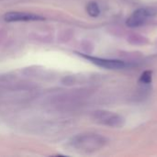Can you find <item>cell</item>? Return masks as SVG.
<instances>
[{"instance_id":"1","label":"cell","mask_w":157,"mask_h":157,"mask_svg":"<svg viewBox=\"0 0 157 157\" xmlns=\"http://www.w3.org/2000/svg\"><path fill=\"white\" fill-rule=\"evenodd\" d=\"M107 139L97 133H82L73 137L69 144L70 146L80 153L91 154L98 152L107 144Z\"/></svg>"},{"instance_id":"2","label":"cell","mask_w":157,"mask_h":157,"mask_svg":"<svg viewBox=\"0 0 157 157\" xmlns=\"http://www.w3.org/2000/svg\"><path fill=\"white\" fill-rule=\"evenodd\" d=\"M94 119L97 122L112 128H120L123 126L125 122L121 116L106 110H98L94 112Z\"/></svg>"},{"instance_id":"3","label":"cell","mask_w":157,"mask_h":157,"mask_svg":"<svg viewBox=\"0 0 157 157\" xmlns=\"http://www.w3.org/2000/svg\"><path fill=\"white\" fill-rule=\"evenodd\" d=\"M81 56H83L84 58L89 60L91 63L106 68V69H109V70H120L125 67V63L120 60H111V59H104V58H98V57H93V56H89V55H85V54H81Z\"/></svg>"},{"instance_id":"4","label":"cell","mask_w":157,"mask_h":157,"mask_svg":"<svg viewBox=\"0 0 157 157\" xmlns=\"http://www.w3.org/2000/svg\"><path fill=\"white\" fill-rule=\"evenodd\" d=\"M154 10L147 9V8H139L136 11H134L127 19L126 24L130 28H136L141 25H143L147 18L154 15Z\"/></svg>"},{"instance_id":"5","label":"cell","mask_w":157,"mask_h":157,"mask_svg":"<svg viewBox=\"0 0 157 157\" xmlns=\"http://www.w3.org/2000/svg\"><path fill=\"white\" fill-rule=\"evenodd\" d=\"M45 18L41 16L27 13V12H8L5 15V20L7 22H28V21H41Z\"/></svg>"},{"instance_id":"6","label":"cell","mask_w":157,"mask_h":157,"mask_svg":"<svg viewBox=\"0 0 157 157\" xmlns=\"http://www.w3.org/2000/svg\"><path fill=\"white\" fill-rule=\"evenodd\" d=\"M86 11L92 17H97L100 14V8L96 2H90L86 6Z\"/></svg>"},{"instance_id":"7","label":"cell","mask_w":157,"mask_h":157,"mask_svg":"<svg viewBox=\"0 0 157 157\" xmlns=\"http://www.w3.org/2000/svg\"><path fill=\"white\" fill-rule=\"evenodd\" d=\"M153 79V72L152 71H145L141 75V82L144 84H150Z\"/></svg>"}]
</instances>
